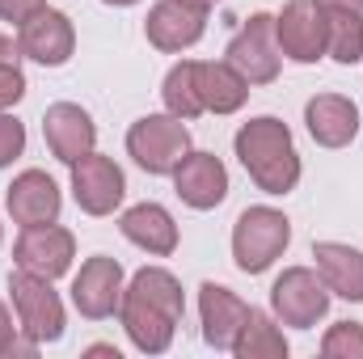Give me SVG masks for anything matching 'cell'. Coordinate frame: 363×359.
<instances>
[{
  "label": "cell",
  "mask_w": 363,
  "mask_h": 359,
  "mask_svg": "<svg viewBox=\"0 0 363 359\" xmlns=\"http://www.w3.org/2000/svg\"><path fill=\"white\" fill-rule=\"evenodd\" d=\"M26 153V123L9 110H0V170L13 165Z\"/></svg>",
  "instance_id": "cell-27"
},
{
  "label": "cell",
  "mask_w": 363,
  "mask_h": 359,
  "mask_svg": "<svg viewBox=\"0 0 363 359\" xmlns=\"http://www.w3.org/2000/svg\"><path fill=\"white\" fill-rule=\"evenodd\" d=\"M182 4H190V9H203V13H207V9H211V4H220V0H182Z\"/></svg>",
  "instance_id": "cell-31"
},
{
  "label": "cell",
  "mask_w": 363,
  "mask_h": 359,
  "mask_svg": "<svg viewBox=\"0 0 363 359\" xmlns=\"http://www.w3.org/2000/svg\"><path fill=\"white\" fill-rule=\"evenodd\" d=\"M271 313L279 326L313 330L330 313V287L313 267H287L271 283Z\"/></svg>",
  "instance_id": "cell-6"
},
{
  "label": "cell",
  "mask_w": 363,
  "mask_h": 359,
  "mask_svg": "<svg viewBox=\"0 0 363 359\" xmlns=\"http://www.w3.org/2000/svg\"><path fill=\"white\" fill-rule=\"evenodd\" d=\"M161 97H165V110L186 118V123L203 114V101H199V89H194V60H182V64H174L165 72Z\"/></svg>",
  "instance_id": "cell-24"
},
{
  "label": "cell",
  "mask_w": 363,
  "mask_h": 359,
  "mask_svg": "<svg viewBox=\"0 0 363 359\" xmlns=\"http://www.w3.org/2000/svg\"><path fill=\"white\" fill-rule=\"evenodd\" d=\"M224 60H228L250 85H271V81H279L283 51H279V38H274V17L271 13H254V17L228 38Z\"/></svg>",
  "instance_id": "cell-7"
},
{
  "label": "cell",
  "mask_w": 363,
  "mask_h": 359,
  "mask_svg": "<svg viewBox=\"0 0 363 359\" xmlns=\"http://www.w3.org/2000/svg\"><path fill=\"white\" fill-rule=\"evenodd\" d=\"M127 153L131 161L152 174V178H165L182 165V157L190 153V131H186V118L178 114H144L131 123L127 131Z\"/></svg>",
  "instance_id": "cell-5"
},
{
  "label": "cell",
  "mask_w": 363,
  "mask_h": 359,
  "mask_svg": "<svg viewBox=\"0 0 363 359\" xmlns=\"http://www.w3.org/2000/svg\"><path fill=\"white\" fill-rule=\"evenodd\" d=\"M77 258V237L60 224H34V228H21L17 245H13V263L21 270H34L43 279H60L72 270Z\"/></svg>",
  "instance_id": "cell-11"
},
{
  "label": "cell",
  "mask_w": 363,
  "mask_h": 359,
  "mask_svg": "<svg viewBox=\"0 0 363 359\" xmlns=\"http://www.w3.org/2000/svg\"><path fill=\"white\" fill-rule=\"evenodd\" d=\"M47 0H0V21H13V26H26L34 13H43Z\"/></svg>",
  "instance_id": "cell-28"
},
{
  "label": "cell",
  "mask_w": 363,
  "mask_h": 359,
  "mask_svg": "<svg viewBox=\"0 0 363 359\" xmlns=\"http://www.w3.org/2000/svg\"><path fill=\"white\" fill-rule=\"evenodd\" d=\"M304 127L321 148H347L359 136V106L342 93H317L304 106Z\"/></svg>",
  "instance_id": "cell-18"
},
{
  "label": "cell",
  "mask_w": 363,
  "mask_h": 359,
  "mask_svg": "<svg viewBox=\"0 0 363 359\" xmlns=\"http://www.w3.org/2000/svg\"><path fill=\"white\" fill-rule=\"evenodd\" d=\"M123 263L110 258V254H93L85 267L77 270L72 279V304L81 317L101 321L110 313H118V300H123Z\"/></svg>",
  "instance_id": "cell-12"
},
{
  "label": "cell",
  "mask_w": 363,
  "mask_h": 359,
  "mask_svg": "<svg viewBox=\"0 0 363 359\" xmlns=\"http://www.w3.org/2000/svg\"><path fill=\"white\" fill-rule=\"evenodd\" d=\"M313 258H317V275L325 279L330 296L363 304V250L347 245V241H317Z\"/></svg>",
  "instance_id": "cell-21"
},
{
  "label": "cell",
  "mask_w": 363,
  "mask_h": 359,
  "mask_svg": "<svg viewBox=\"0 0 363 359\" xmlns=\"http://www.w3.org/2000/svg\"><path fill=\"white\" fill-rule=\"evenodd\" d=\"M182 317H186V296L174 270L165 267H144L131 275L118 300V321L131 338L135 351L144 355H165L174 347Z\"/></svg>",
  "instance_id": "cell-1"
},
{
  "label": "cell",
  "mask_w": 363,
  "mask_h": 359,
  "mask_svg": "<svg viewBox=\"0 0 363 359\" xmlns=\"http://www.w3.org/2000/svg\"><path fill=\"white\" fill-rule=\"evenodd\" d=\"M325 359H363V326L359 321H334L321 338Z\"/></svg>",
  "instance_id": "cell-26"
},
{
  "label": "cell",
  "mask_w": 363,
  "mask_h": 359,
  "mask_svg": "<svg viewBox=\"0 0 363 359\" xmlns=\"http://www.w3.org/2000/svg\"><path fill=\"white\" fill-rule=\"evenodd\" d=\"M17 334H21V326H13V313L0 304V359L13 355V347H17Z\"/></svg>",
  "instance_id": "cell-29"
},
{
  "label": "cell",
  "mask_w": 363,
  "mask_h": 359,
  "mask_svg": "<svg viewBox=\"0 0 363 359\" xmlns=\"http://www.w3.org/2000/svg\"><path fill=\"white\" fill-rule=\"evenodd\" d=\"M237 161L245 165V174L254 178L258 190L267 194H291L300 182V153L291 140V127L274 114H258L250 123H241L237 140Z\"/></svg>",
  "instance_id": "cell-2"
},
{
  "label": "cell",
  "mask_w": 363,
  "mask_h": 359,
  "mask_svg": "<svg viewBox=\"0 0 363 359\" xmlns=\"http://www.w3.org/2000/svg\"><path fill=\"white\" fill-rule=\"evenodd\" d=\"M169 178H174L178 199L194 211H211V207H220L228 199V170H224V161L216 153H194L190 148Z\"/></svg>",
  "instance_id": "cell-14"
},
{
  "label": "cell",
  "mask_w": 363,
  "mask_h": 359,
  "mask_svg": "<svg viewBox=\"0 0 363 359\" xmlns=\"http://www.w3.org/2000/svg\"><path fill=\"white\" fill-rule=\"evenodd\" d=\"M118 228H123V237L131 245H140L152 258H169L178 250V224H174V216L161 203H135V207H127L123 220H118Z\"/></svg>",
  "instance_id": "cell-20"
},
{
  "label": "cell",
  "mask_w": 363,
  "mask_h": 359,
  "mask_svg": "<svg viewBox=\"0 0 363 359\" xmlns=\"http://www.w3.org/2000/svg\"><path fill=\"white\" fill-rule=\"evenodd\" d=\"M274 38L283 60L317 64L325 55V13L313 0H287L283 13H274Z\"/></svg>",
  "instance_id": "cell-8"
},
{
  "label": "cell",
  "mask_w": 363,
  "mask_h": 359,
  "mask_svg": "<svg viewBox=\"0 0 363 359\" xmlns=\"http://www.w3.org/2000/svg\"><path fill=\"white\" fill-rule=\"evenodd\" d=\"M233 355L237 359H287V338L279 330V321L250 309V321L241 326L237 343H233Z\"/></svg>",
  "instance_id": "cell-22"
},
{
  "label": "cell",
  "mask_w": 363,
  "mask_h": 359,
  "mask_svg": "<svg viewBox=\"0 0 363 359\" xmlns=\"http://www.w3.org/2000/svg\"><path fill=\"white\" fill-rule=\"evenodd\" d=\"M4 207L13 216V224L21 228H34V224H55L60 220V207H64V194L51 174L43 170H26L17 174L13 186L4 190Z\"/></svg>",
  "instance_id": "cell-15"
},
{
  "label": "cell",
  "mask_w": 363,
  "mask_h": 359,
  "mask_svg": "<svg viewBox=\"0 0 363 359\" xmlns=\"http://www.w3.org/2000/svg\"><path fill=\"white\" fill-rule=\"evenodd\" d=\"M321 13H325V55L338 64H359L363 13H347V9H321Z\"/></svg>",
  "instance_id": "cell-23"
},
{
  "label": "cell",
  "mask_w": 363,
  "mask_h": 359,
  "mask_svg": "<svg viewBox=\"0 0 363 359\" xmlns=\"http://www.w3.org/2000/svg\"><path fill=\"white\" fill-rule=\"evenodd\" d=\"M89 355H118L114 347H106V343H97V347H89Z\"/></svg>",
  "instance_id": "cell-32"
},
{
  "label": "cell",
  "mask_w": 363,
  "mask_h": 359,
  "mask_svg": "<svg viewBox=\"0 0 363 359\" xmlns=\"http://www.w3.org/2000/svg\"><path fill=\"white\" fill-rule=\"evenodd\" d=\"M21 47L9 38V34H0V110H9V106H17L21 97H26V72H21Z\"/></svg>",
  "instance_id": "cell-25"
},
{
  "label": "cell",
  "mask_w": 363,
  "mask_h": 359,
  "mask_svg": "<svg viewBox=\"0 0 363 359\" xmlns=\"http://www.w3.org/2000/svg\"><path fill=\"white\" fill-rule=\"evenodd\" d=\"M68 170H72V199H77V207H81L85 216H110V211L123 203L127 178H123V170L114 165V157H106V153L93 148L89 157H81V161L68 165Z\"/></svg>",
  "instance_id": "cell-9"
},
{
  "label": "cell",
  "mask_w": 363,
  "mask_h": 359,
  "mask_svg": "<svg viewBox=\"0 0 363 359\" xmlns=\"http://www.w3.org/2000/svg\"><path fill=\"white\" fill-rule=\"evenodd\" d=\"M194 89L203 101V114H237L254 85L228 60H194Z\"/></svg>",
  "instance_id": "cell-19"
},
{
  "label": "cell",
  "mask_w": 363,
  "mask_h": 359,
  "mask_svg": "<svg viewBox=\"0 0 363 359\" xmlns=\"http://www.w3.org/2000/svg\"><path fill=\"white\" fill-rule=\"evenodd\" d=\"M17 47H21L26 60H34V64H43V68H60V64H68L72 51H77L72 17L47 4V9L34 13L26 26H17Z\"/></svg>",
  "instance_id": "cell-10"
},
{
  "label": "cell",
  "mask_w": 363,
  "mask_h": 359,
  "mask_svg": "<svg viewBox=\"0 0 363 359\" xmlns=\"http://www.w3.org/2000/svg\"><path fill=\"white\" fill-rule=\"evenodd\" d=\"M0 241H4V228H0Z\"/></svg>",
  "instance_id": "cell-34"
},
{
  "label": "cell",
  "mask_w": 363,
  "mask_h": 359,
  "mask_svg": "<svg viewBox=\"0 0 363 359\" xmlns=\"http://www.w3.org/2000/svg\"><path fill=\"white\" fill-rule=\"evenodd\" d=\"M291 245V220L274 207H245L233 224V263L245 275L271 270Z\"/></svg>",
  "instance_id": "cell-3"
},
{
  "label": "cell",
  "mask_w": 363,
  "mask_h": 359,
  "mask_svg": "<svg viewBox=\"0 0 363 359\" xmlns=\"http://www.w3.org/2000/svg\"><path fill=\"white\" fill-rule=\"evenodd\" d=\"M207 30V13L203 9H190L182 0H157L148 9V21H144V34L157 51L165 55H178V51H190Z\"/></svg>",
  "instance_id": "cell-17"
},
{
  "label": "cell",
  "mask_w": 363,
  "mask_h": 359,
  "mask_svg": "<svg viewBox=\"0 0 363 359\" xmlns=\"http://www.w3.org/2000/svg\"><path fill=\"white\" fill-rule=\"evenodd\" d=\"M43 140H47V148H51L55 161L77 165L81 157L93 153L97 127H93L89 110H81L77 101H55V106H47V114H43Z\"/></svg>",
  "instance_id": "cell-13"
},
{
  "label": "cell",
  "mask_w": 363,
  "mask_h": 359,
  "mask_svg": "<svg viewBox=\"0 0 363 359\" xmlns=\"http://www.w3.org/2000/svg\"><path fill=\"white\" fill-rule=\"evenodd\" d=\"M106 4H114V9H127V4H140V0H106Z\"/></svg>",
  "instance_id": "cell-33"
},
{
  "label": "cell",
  "mask_w": 363,
  "mask_h": 359,
  "mask_svg": "<svg viewBox=\"0 0 363 359\" xmlns=\"http://www.w3.org/2000/svg\"><path fill=\"white\" fill-rule=\"evenodd\" d=\"M199 321H203L207 347L233 351L241 326L250 321V304H245L233 287H224V283H203V287H199Z\"/></svg>",
  "instance_id": "cell-16"
},
{
  "label": "cell",
  "mask_w": 363,
  "mask_h": 359,
  "mask_svg": "<svg viewBox=\"0 0 363 359\" xmlns=\"http://www.w3.org/2000/svg\"><path fill=\"white\" fill-rule=\"evenodd\" d=\"M317 9H347V13H363V0H313Z\"/></svg>",
  "instance_id": "cell-30"
},
{
  "label": "cell",
  "mask_w": 363,
  "mask_h": 359,
  "mask_svg": "<svg viewBox=\"0 0 363 359\" xmlns=\"http://www.w3.org/2000/svg\"><path fill=\"white\" fill-rule=\"evenodd\" d=\"M9 296H13V313H17V326L30 343H60L64 338V326H68V313H64V300L60 292L51 287V279L34 275V270H13L9 275Z\"/></svg>",
  "instance_id": "cell-4"
}]
</instances>
